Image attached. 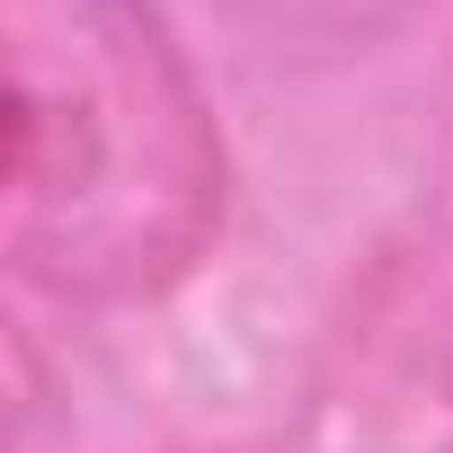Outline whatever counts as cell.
Here are the masks:
<instances>
[{"mask_svg":"<svg viewBox=\"0 0 453 453\" xmlns=\"http://www.w3.org/2000/svg\"><path fill=\"white\" fill-rule=\"evenodd\" d=\"M232 204L222 125L151 0H0V250L125 311L187 285Z\"/></svg>","mask_w":453,"mask_h":453,"instance_id":"cell-1","label":"cell"}]
</instances>
